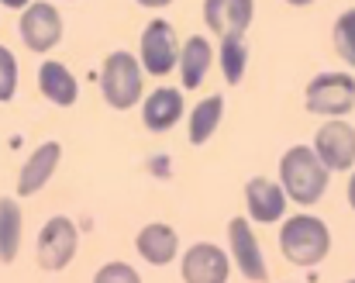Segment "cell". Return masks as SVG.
I'll return each mask as SVG.
<instances>
[{
  "mask_svg": "<svg viewBox=\"0 0 355 283\" xmlns=\"http://www.w3.org/2000/svg\"><path fill=\"white\" fill-rule=\"evenodd\" d=\"M245 69H248V42H245V35L221 38V73H225V80L232 87H238Z\"/></svg>",
  "mask_w": 355,
  "mask_h": 283,
  "instance_id": "20",
  "label": "cell"
},
{
  "mask_svg": "<svg viewBox=\"0 0 355 283\" xmlns=\"http://www.w3.org/2000/svg\"><path fill=\"white\" fill-rule=\"evenodd\" d=\"M331 173L324 169V162L314 155L311 145H290L279 159V187L286 194V200L311 207L324 197Z\"/></svg>",
  "mask_w": 355,
  "mask_h": 283,
  "instance_id": "1",
  "label": "cell"
},
{
  "mask_svg": "<svg viewBox=\"0 0 355 283\" xmlns=\"http://www.w3.org/2000/svg\"><path fill=\"white\" fill-rule=\"evenodd\" d=\"M76 249H80V228H76V221L66 218V214H55L38 232L35 259H38V266L45 273H62L76 259Z\"/></svg>",
  "mask_w": 355,
  "mask_h": 283,
  "instance_id": "4",
  "label": "cell"
},
{
  "mask_svg": "<svg viewBox=\"0 0 355 283\" xmlns=\"http://www.w3.org/2000/svg\"><path fill=\"white\" fill-rule=\"evenodd\" d=\"M38 90L49 104L55 108H73L80 101V83L76 76L69 73L66 62H55V59H45L38 66Z\"/></svg>",
  "mask_w": 355,
  "mask_h": 283,
  "instance_id": "17",
  "label": "cell"
},
{
  "mask_svg": "<svg viewBox=\"0 0 355 283\" xmlns=\"http://www.w3.org/2000/svg\"><path fill=\"white\" fill-rule=\"evenodd\" d=\"M183 283H228L232 277V259L221 246L214 242H197L183 252L180 259Z\"/></svg>",
  "mask_w": 355,
  "mask_h": 283,
  "instance_id": "10",
  "label": "cell"
},
{
  "mask_svg": "<svg viewBox=\"0 0 355 283\" xmlns=\"http://www.w3.org/2000/svg\"><path fill=\"white\" fill-rule=\"evenodd\" d=\"M221 118H225V97L221 94L204 97L200 104H193L190 121H187V139H190V145H207V142L214 139V132L221 128Z\"/></svg>",
  "mask_w": 355,
  "mask_h": 283,
  "instance_id": "18",
  "label": "cell"
},
{
  "mask_svg": "<svg viewBox=\"0 0 355 283\" xmlns=\"http://www.w3.org/2000/svg\"><path fill=\"white\" fill-rule=\"evenodd\" d=\"M62 162V145L59 142H42L21 166L17 173V197H35L38 190H45V183L55 176Z\"/></svg>",
  "mask_w": 355,
  "mask_h": 283,
  "instance_id": "13",
  "label": "cell"
},
{
  "mask_svg": "<svg viewBox=\"0 0 355 283\" xmlns=\"http://www.w3.org/2000/svg\"><path fill=\"white\" fill-rule=\"evenodd\" d=\"M349 207L355 211V166H352V176H349Z\"/></svg>",
  "mask_w": 355,
  "mask_h": 283,
  "instance_id": "26",
  "label": "cell"
},
{
  "mask_svg": "<svg viewBox=\"0 0 355 283\" xmlns=\"http://www.w3.org/2000/svg\"><path fill=\"white\" fill-rule=\"evenodd\" d=\"M304 108L321 118H345L355 111L352 73H318L304 90Z\"/></svg>",
  "mask_w": 355,
  "mask_h": 283,
  "instance_id": "5",
  "label": "cell"
},
{
  "mask_svg": "<svg viewBox=\"0 0 355 283\" xmlns=\"http://www.w3.org/2000/svg\"><path fill=\"white\" fill-rule=\"evenodd\" d=\"M255 17V0H204V24L218 38L245 35Z\"/></svg>",
  "mask_w": 355,
  "mask_h": 283,
  "instance_id": "14",
  "label": "cell"
},
{
  "mask_svg": "<svg viewBox=\"0 0 355 283\" xmlns=\"http://www.w3.org/2000/svg\"><path fill=\"white\" fill-rule=\"evenodd\" d=\"M138 62L148 76H169L180 62V38L176 28L162 17H152L138 38Z\"/></svg>",
  "mask_w": 355,
  "mask_h": 283,
  "instance_id": "6",
  "label": "cell"
},
{
  "mask_svg": "<svg viewBox=\"0 0 355 283\" xmlns=\"http://www.w3.org/2000/svg\"><path fill=\"white\" fill-rule=\"evenodd\" d=\"M245 204H248V218L259 225H276L286 214V194L276 180L269 176H252L245 183Z\"/></svg>",
  "mask_w": 355,
  "mask_h": 283,
  "instance_id": "12",
  "label": "cell"
},
{
  "mask_svg": "<svg viewBox=\"0 0 355 283\" xmlns=\"http://www.w3.org/2000/svg\"><path fill=\"white\" fill-rule=\"evenodd\" d=\"M135 249L148 266H169L180 256V235L166 221H152L135 235Z\"/></svg>",
  "mask_w": 355,
  "mask_h": 283,
  "instance_id": "15",
  "label": "cell"
},
{
  "mask_svg": "<svg viewBox=\"0 0 355 283\" xmlns=\"http://www.w3.org/2000/svg\"><path fill=\"white\" fill-rule=\"evenodd\" d=\"M31 0H0V7H10V10H24Z\"/></svg>",
  "mask_w": 355,
  "mask_h": 283,
  "instance_id": "25",
  "label": "cell"
},
{
  "mask_svg": "<svg viewBox=\"0 0 355 283\" xmlns=\"http://www.w3.org/2000/svg\"><path fill=\"white\" fill-rule=\"evenodd\" d=\"M345 283H355V280H345Z\"/></svg>",
  "mask_w": 355,
  "mask_h": 283,
  "instance_id": "28",
  "label": "cell"
},
{
  "mask_svg": "<svg viewBox=\"0 0 355 283\" xmlns=\"http://www.w3.org/2000/svg\"><path fill=\"white\" fill-rule=\"evenodd\" d=\"M286 3H290V7H311L314 0H286Z\"/></svg>",
  "mask_w": 355,
  "mask_h": 283,
  "instance_id": "27",
  "label": "cell"
},
{
  "mask_svg": "<svg viewBox=\"0 0 355 283\" xmlns=\"http://www.w3.org/2000/svg\"><path fill=\"white\" fill-rule=\"evenodd\" d=\"M228 249H232V263L238 266V273L252 283H266L269 280V266H266V256L259 249V239L248 225V218H232L228 221Z\"/></svg>",
  "mask_w": 355,
  "mask_h": 283,
  "instance_id": "9",
  "label": "cell"
},
{
  "mask_svg": "<svg viewBox=\"0 0 355 283\" xmlns=\"http://www.w3.org/2000/svg\"><path fill=\"white\" fill-rule=\"evenodd\" d=\"M138 7H148V10H162V7H169L173 0H135Z\"/></svg>",
  "mask_w": 355,
  "mask_h": 283,
  "instance_id": "24",
  "label": "cell"
},
{
  "mask_svg": "<svg viewBox=\"0 0 355 283\" xmlns=\"http://www.w3.org/2000/svg\"><path fill=\"white\" fill-rule=\"evenodd\" d=\"M17 35H21V42L31 52H52L62 42V14L52 3H45V0H31L21 10Z\"/></svg>",
  "mask_w": 355,
  "mask_h": 283,
  "instance_id": "7",
  "label": "cell"
},
{
  "mask_svg": "<svg viewBox=\"0 0 355 283\" xmlns=\"http://www.w3.org/2000/svg\"><path fill=\"white\" fill-rule=\"evenodd\" d=\"M17 94V59L7 45H0V104L14 101Z\"/></svg>",
  "mask_w": 355,
  "mask_h": 283,
  "instance_id": "22",
  "label": "cell"
},
{
  "mask_svg": "<svg viewBox=\"0 0 355 283\" xmlns=\"http://www.w3.org/2000/svg\"><path fill=\"white\" fill-rule=\"evenodd\" d=\"M21 228H24L21 204L14 197H0V263L3 266H10L21 252Z\"/></svg>",
  "mask_w": 355,
  "mask_h": 283,
  "instance_id": "19",
  "label": "cell"
},
{
  "mask_svg": "<svg viewBox=\"0 0 355 283\" xmlns=\"http://www.w3.org/2000/svg\"><path fill=\"white\" fill-rule=\"evenodd\" d=\"M211 66H214V45H211L204 35H190V38L180 45V62H176L183 90H197V87H204Z\"/></svg>",
  "mask_w": 355,
  "mask_h": 283,
  "instance_id": "16",
  "label": "cell"
},
{
  "mask_svg": "<svg viewBox=\"0 0 355 283\" xmlns=\"http://www.w3.org/2000/svg\"><path fill=\"white\" fill-rule=\"evenodd\" d=\"M94 283H141V277H138L135 266L114 259V263H104V266L94 273Z\"/></svg>",
  "mask_w": 355,
  "mask_h": 283,
  "instance_id": "23",
  "label": "cell"
},
{
  "mask_svg": "<svg viewBox=\"0 0 355 283\" xmlns=\"http://www.w3.org/2000/svg\"><path fill=\"white\" fill-rule=\"evenodd\" d=\"M331 42H335V52L355 69V7L338 14V21L331 28Z\"/></svg>",
  "mask_w": 355,
  "mask_h": 283,
  "instance_id": "21",
  "label": "cell"
},
{
  "mask_svg": "<svg viewBox=\"0 0 355 283\" xmlns=\"http://www.w3.org/2000/svg\"><path fill=\"white\" fill-rule=\"evenodd\" d=\"M183 111H187L183 90H176V87H159V90H152V94L141 101V125H145L152 135H166V132H173V128L183 121Z\"/></svg>",
  "mask_w": 355,
  "mask_h": 283,
  "instance_id": "11",
  "label": "cell"
},
{
  "mask_svg": "<svg viewBox=\"0 0 355 283\" xmlns=\"http://www.w3.org/2000/svg\"><path fill=\"white\" fill-rule=\"evenodd\" d=\"M145 90V69L138 62V55L131 52H111L101 66V97L107 101V108L114 111H131L141 101Z\"/></svg>",
  "mask_w": 355,
  "mask_h": 283,
  "instance_id": "3",
  "label": "cell"
},
{
  "mask_svg": "<svg viewBox=\"0 0 355 283\" xmlns=\"http://www.w3.org/2000/svg\"><path fill=\"white\" fill-rule=\"evenodd\" d=\"M314 155L328 173H349L355 166V128L342 118H328L314 135Z\"/></svg>",
  "mask_w": 355,
  "mask_h": 283,
  "instance_id": "8",
  "label": "cell"
},
{
  "mask_svg": "<svg viewBox=\"0 0 355 283\" xmlns=\"http://www.w3.org/2000/svg\"><path fill=\"white\" fill-rule=\"evenodd\" d=\"M279 252L293 266H304V270L321 266L331 252V228L314 214L286 218L279 228Z\"/></svg>",
  "mask_w": 355,
  "mask_h": 283,
  "instance_id": "2",
  "label": "cell"
}]
</instances>
